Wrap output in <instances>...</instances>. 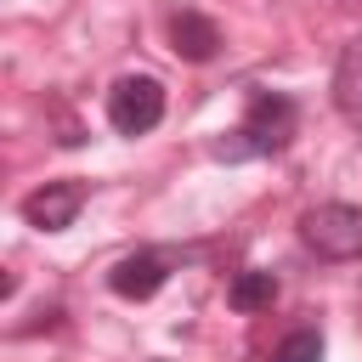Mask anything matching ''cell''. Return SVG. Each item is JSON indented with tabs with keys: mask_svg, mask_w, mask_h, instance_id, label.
Returning a JSON list of instances; mask_svg holds the SVG:
<instances>
[{
	"mask_svg": "<svg viewBox=\"0 0 362 362\" xmlns=\"http://www.w3.org/2000/svg\"><path fill=\"white\" fill-rule=\"evenodd\" d=\"M334 107L362 124V34L339 45V62H334Z\"/></svg>",
	"mask_w": 362,
	"mask_h": 362,
	"instance_id": "cell-7",
	"label": "cell"
},
{
	"mask_svg": "<svg viewBox=\"0 0 362 362\" xmlns=\"http://www.w3.org/2000/svg\"><path fill=\"white\" fill-rule=\"evenodd\" d=\"M170 45H175L181 62H215V57H221V28H215L204 11L181 6V11L170 17Z\"/></svg>",
	"mask_w": 362,
	"mask_h": 362,
	"instance_id": "cell-6",
	"label": "cell"
},
{
	"mask_svg": "<svg viewBox=\"0 0 362 362\" xmlns=\"http://www.w3.org/2000/svg\"><path fill=\"white\" fill-rule=\"evenodd\" d=\"M294 102L283 96V90H255L249 96V107H243V124L238 130H226L221 141H215V158H226V164H243V158H266V153H283L288 147V136H294Z\"/></svg>",
	"mask_w": 362,
	"mask_h": 362,
	"instance_id": "cell-1",
	"label": "cell"
},
{
	"mask_svg": "<svg viewBox=\"0 0 362 362\" xmlns=\"http://www.w3.org/2000/svg\"><path fill=\"white\" fill-rule=\"evenodd\" d=\"M164 119V85L153 74H124L113 90H107V124L119 136H141Z\"/></svg>",
	"mask_w": 362,
	"mask_h": 362,
	"instance_id": "cell-3",
	"label": "cell"
},
{
	"mask_svg": "<svg viewBox=\"0 0 362 362\" xmlns=\"http://www.w3.org/2000/svg\"><path fill=\"white\" fill-rule=\"evenodd\" d=\"M277 300V277L272 272H238L232 283H226V305L232 311H260V305H272Z\"/></svg>",
	"mask_w": 362,
	"mask_h": 362,
	"instance_id": "cell-8",
	"label": "cell"
},
{
	"mask_svg": "<svg viewBox=\"0 0 362 362\" xmlns=\"http://www.w3.org/2000/svg\"><path fill=\"white\" fill-rule=\"evenodd\" d=\"M300 243L322 260H356L362 255V204H317L300 215Z\"/></svg>",
	"mask_w": 362,
	"mask_h": 362,
	"instance_id": "cell-2",
	"label": "cell"
},
{
	"mask_svg": "<svg viewBox=\"0 0 362 362\" xmlns=\"http://www.w3.org/2000/svg\"><path fill=\"white\" fill-rule=\"evenodd\" d=\"M272 362H322V334H317V328L283 334V345L272 351Z\"/></svg>",
	"mask_w": 362,
	"mask_h": 362,
	"instance_id": "cell-9",
	"label": "cell"
},
{
	"mask_svg": "<svg viewBox=\"0 0 362 362\" xmlns=\"http://www.w3.org/2000/svg\"><path fill=\"white\" fill-rule=\"evenodd\" d=\"M79 204H85V187L79 181H45V187H34L23 198V221L40 226V232H62V226H74Z\"/></svg>",
	"mask_w": 362,
	"mask_h": 362,
	"instance_id": "cell-5",
	"label": "cell"
},
{
	"mask_svg": "<svg viewBox=\"0 0 362 362\" xmlns=\"http://www.w3.org/2000/svg\"><path fill=\"white\" fill-rule=\"evenodd\" d=\"M170 266H175V255H164V249H136V255L113 260L107 288H113L119 300H153V294L170 283Z\"/></svg>",
	"mask_w": 362,
	"mask_h": 362,
	"instance_id": "cell-4",
	"label": "cell"
}]
</instances>
